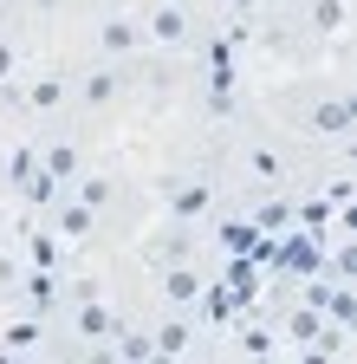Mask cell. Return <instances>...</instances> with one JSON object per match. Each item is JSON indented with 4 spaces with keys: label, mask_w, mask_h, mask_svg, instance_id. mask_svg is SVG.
Returning a JSON list of instances; mask_svg holds the SVG:
<instances>
[{
    "label": "cell",
    "mask_w": 357,
    "mask_h": 364,
    "mask_svg": "<svg viewBox=\"0 0 357 364\" xmlns=\"http://www.w3.org/2000/svg\"><path fill=\"white\" fill-rule=\"evenodd\" d=\"M78 326H84V332H104L111 318H104V306H84V312H78Z\"/></svg>",
    "instance_id": "obj_1"
},
{
    "label": "cell",
    "mask_w": 357,
    "mask_h": 364,
    "mask_svg": "<svg viewBox=\"0 0 357 364\" xmlns=\"http://www.w3.org/2000/svg\"><path fill=\"white\" fill-rule=\"evenodd\" d=\"M182 33V14H156V39H175Z\"/></svg>",
    "instance_id": "obj_2"
}]
</instances>
